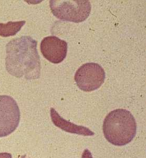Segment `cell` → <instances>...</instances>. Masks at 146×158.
Here are the masks:
<instances>
[{
    "instance_id": "cell-8",
    "label": "cell",
    "mask_w": 146,
    "mask_h": 158,
    "mask_svg": "<svg viewBox=\"0 0 146 158\" xmlns=\"http://www.w3.org/2000/svg\"><path fill=\"white\" fill-rule=\"evenodd\" d=\"M25 21H10L7 23H0V36L3 37L14 36L25 24Z\"/></svg>"
},
{
    "instance_id": "cell-3",
    "label": "cell",
    "mask_w": 146,
    "mask_h": 158,
    "mask_svg": "<svg viewBox=\"0 0 146 158\" xmlns=\"http://www.w3.org/2000/svg\"><path fill=\"white\" fill-rule=\"evenodd\" d=\"M50 5L57 19L76 23L85 21L91 9V2L87 0H51Z\"/></svg>"
},
{
    "instance_id": "cell-11",
    "label": "cell",
    "mask_w": 146,
    "mask_h": 158,
    "mask_svg": "<svg viewBox=\"0 0 146 158\" xmlns=\"http://www.w3.org/2000/svg\"><path fill=\"white\" fill-rule=\"evenodd\" d=\"M20 158H27L26 157V155H24V156H22Z\"/></svg>"
},
{
    "instance_id": "cell-9",
    "label": "cell",
    "mask_w": 146,
    "mask_h": 158,
    "mask_svg": "<svg viewBox=\"0 0 146 158\" xmlns=\"http://www.w3.org/2000/svg\"><path fill=\"white\" fill-rule=\"evenodd\" d=\"M82 158H93V157L91 152L88 149H85L82 154Z\"/></svg>"
},
{
    "instance_id": "cell-5",
    "label": "cell",
    "mask_w": 146,
    "mask_h": 158,
    "mask_svg": "<svg viewBox=\"0 0 146 158\" xmlns=\"http://www.w3.org/2000/svg\"><path fill=\"white\" fill-rule=\"evenodd\" d=\"M20 120V109L14 99L9 95H0V138L13 133Z\"/></svg>"
},
{
    "instance_id": "cell-4",
    "label": "cell",
    "mask_w": 146,
    "mask_h": 158,
    "mask_svg": "<svg viewBox=\"0 0 146 158\" xmlns=\"http://www.w3.org/2000/svg\"><path fill=\"white\" fill-rule=\"evenodd\" d=\"M105 71L99 64L87 63L77 70L74 80L80 90L91 92L99 88L105 79Z\"/></svg>"
},
{
    "instance_id": "cell-7",
    "label": "cell",
    "mask_w": 146,
    "mask_h": 158,
    "mask_svg": "<svg viewBox=\"0 0 146 158\" xmlns=\"http://www.w3.org/2000/svg\"><path fill=\"white\" fill-rule=\"evenodd\" d=\"M51 117L52 122L55 126L68 133L83 136H91L95 135L94 132L85 127L78 126L65 120L53 108L51 109Z\"/></svg>"
},
{
    "instance_id": "cell-1",
    "label": "cell",
    "mask_w": 146,
    "mask_h": 158,
    "mask_svg": "<svg viewBox=\"0 0 146 158\" xmlns=\"http://www.w3.org/2000/svg\"><path fill=\"white\" fill-rule=\"evenodd\" d=\"M37 41L30 36L11 40L6 45V69L12 76L27 80L39 79L41 60Z\"/></svg>"
},
{
    "instance_id": "cell-6",
    "label": "cell",
    "mask_w": 146,
    "mask_h": 158,
    "mask_svg": "<svg viewBox=\"0 0 146 158\" xmlns=\"http://www.w3.org/2000/svg\"><path fill=\"white\" fill-rule=\"evenodd\" d=\"M40 48L44 57L54 64L61 63L67 56V43L57 36L44 38L41 42Z\"/></svg>"
},
{
    "instance_id": "cell-10",
    "label": "cell",
    "mask_w": 146,
    "mask_h": 158,
    "mask_svg": "<svg viewBox=\"0 0 146 158\" xmlns=\"http://www.w3.org/2000/svg\"><path fill=\"white\" fill-rule=\"evenodd\" d=\"M0 158H12V155L9 153H0Z\"/></svg>"
},
{
    "instance_id": "cell-2",
    "label": "cell",
    "mask_w": 146,
    "mask_h": 158,
    "mask_svg": "<svg viewBox=\"0 0 146 158\" xmlns=\"http://www.w3.org/2000/svg\"><path fill=\"white\" fill-rule=\"evenodd\" d=\"M106 140L114 146L130 143L137 131L136 120L130 112L124 109L114 110L106 117L103 126Z\"/></svg>"
}]
</instances>
